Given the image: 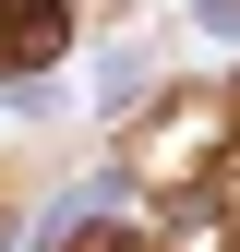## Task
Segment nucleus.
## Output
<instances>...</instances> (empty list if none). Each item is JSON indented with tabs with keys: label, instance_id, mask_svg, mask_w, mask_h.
I'll use <instances>...</instances> for the list:
<instances>
[{
	"label": "nucleus",
	"instance_id": "nucleus-1",
	"mask_svg": "<svg viewBox=\"0 0 240 252\" xmlns=\"http://www.w3.org/2000/svg\"><path fill=\"white\" fill-rule=\"evenodd\" d=\"M72 48V12L60 0H0V72H48Z\"/></svg>",
	"mask_w": 240,
	"mask_h": 252
}]
</instances>
